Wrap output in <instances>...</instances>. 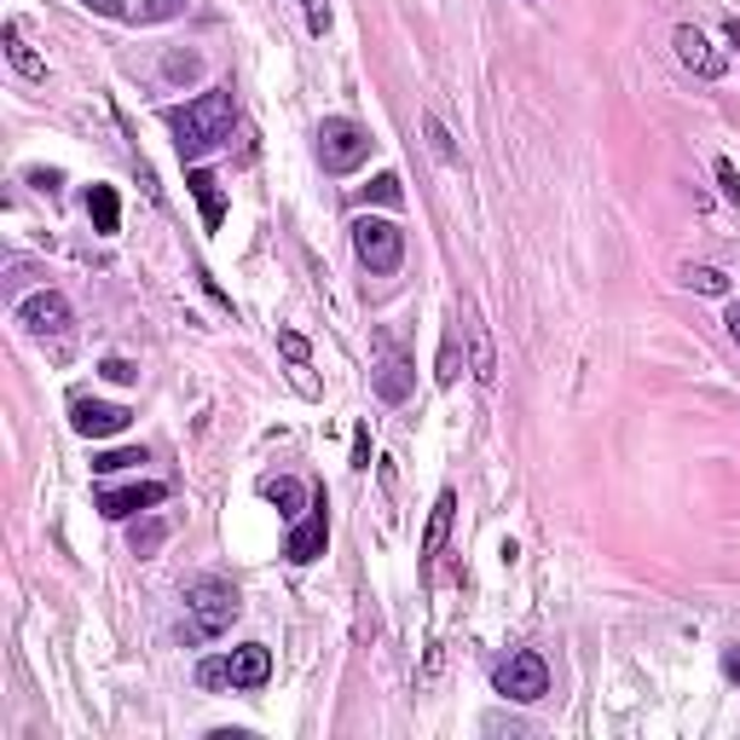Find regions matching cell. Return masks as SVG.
<instances>
[{
    "mask_svg": "<svg viewBox=\"0 0 740 740\" xmlns=\"http://www.w3.org/2000/svg\"><path fill=\"white\" fill-rule=\"evenodd\" d=\"M301 7H307V30H313V35L331 30V7H324V0H301Z\"/></svg>",
    "mask_w": 740,
    "mask_h": 740,
    "instance_id": "25",
    "label": "cell"
},
{
    "mask_svg": "<svg viewBox=\"0 0 740 740\" xmlns=\"http://www.w3.org/2000/svg\"><path fill=\"white\" fill-rule=\"evenodd\" d=\"M261 492H266V504H278V516H301V509H313V492H307L301 481H290V475L261 481Z\"/></svg>",
    "mask_w": 740,
    "mask_h": 740,
    "instance_id": "13",
    "label": "cell"
},
{
    "mask_svg": "<svg viewBox=\"0 0 740 740\" xmlns=\"http://www.w3.org/2000/svg\"><path fill=\"white\" fill-rule=\"evenodd\" d=\"M0 41H7V58H12V70H18V76H30V81L47 76V65H41L35 47L24 41V24H7V30H0Z\"/></svg>",
    "mask_w": 740,
    "mask_h": 740,
    "instance_id": "15",
    "label": "cell"
},
{
    "mask_svg": "<svg viewBox=\"0 0 740 740\" xmlns=\"http://www.w3.org/2000/svg\"><path fill=\"white\" fill-rule=\"evenodd\" d=\"M324 539H331V521H324V498H313V509H307V521H296L284 555H290V562H319V555H324Z\"/></svg>",
    "mask_w": 740,
    "mask_h": 740,
    "instance_id": "11",
    "label": "cell"
},
{
    "mask_svg": "<svg viewBox=\"0 0 740 740\" xmlns=\"http://www.w3.org/2000/svg\"><path fill=\"white\" fill-rule=\"evenodd\" d=\"M128 423H134L128 405H105V400H76V405H70V428H76L81 440H111V435H122Z\"/></svg>",
    "mask_w": 740,
    "mask_h": 740,
    "instance_id": "7",
    "label": "cell"
},
{
    "mask_svg": "<svg viewBox=\"0 0 740 740\" xmlns=\"http://www.w3.org/2000/svg\"><path fill=\"white\" fill-rule=\"evenodd\" d=\"M99 370H105V377H111V382H134V377H139V370H134L128 359H105V365H99Z\"/></svg>",
    "mask_w": 740,
    "mask_h": 740,
    "instance_id": "30",
    "label": "cell"
},
{
    "mask_svg": "<svg viewBox=\"0 0 740 740\" xmlns=\"http://www.w3.org/2000/svg\"><path fill=\"white\" fill-rule=\"evenodd\" d=\"M185 185H192V197H197V209H203V226H215L226 220V197H220V185H215V174H203V169H192L185 174Z\"/></svg>",
    "mask_w": 740,
    "mask_h": 740,
    "instance_id": "12",
    "label": "cell"
},
{
    "mask_svg": "<svg viewBox=\"0 0 740 740\" xmlns=\"http://www.w3.org/2000/svg\"><path fill=\"white\" fill-rule=\"evenodd\" d=\"M724 35L735 41V47H740V18H729V24H724Z\"/></svg>",
    "mask_w": 740,
    "mask_h": 740,
    "instance_id": "35",
    "label": "cell"
},
{
    "mask_svg": "<svg viewBox=\"0 0 740 740\" xmlns=\"http://www.w3.org/2000/svg\"><path fill=\"white\" fill-rule=\"evenodd\" d=\"M278 347H284V354H290L296 365H307V342H301L296 331H278Z\"/></svg>",
    "mask_w": 740,
    "mask_h": 740,
    "instance_id": "29",
    "label": "cell"
},
{
    "mask_svg": "<svg viewBox=\"0 0 740 740\" xmlns=\"http://www.w3.org/2000/svg\"><path fill=\"white\" fill-rule=\"evenodd\" d=\"M18 324H24L30 336H65L70 331V301L58 290H41L30 301H18Z\"/></svg>",
    "mask_w": 740,
    "mask_h": 740,
    "instance_id": "8",
    "label": "cell"
},
{
    "mask_svg": "<svg viewBox=\"0 0 740 740\" xmlns=\"http://www.w3.org/2000/svg\"><path fill=\"white\" fill-rule=\"evenodd\" d=\"M88 215H93V232H116V226H122V197L111 192V185H93V192H88Z\"/></svg>",
    "mask_w": 740,
    "mask_h": 740,
    "instance_id": "17",
    "label": "cell"
},
{
    "mask_svg": "<svg viewBox=\"0 0 740 740\" xmlns=\"http://www.w3.org/2000/svg\"><path fill=\"white\" fill-rule=\"evenodd\" d=\"M215 671H220V683H232V689H261L266 677H273V654L261 643H250V648H232V660H215Z\"/></svg>",
    "mask_w": 740,
    "mask_h": 740,
    "instance_id": "9",
    "label": "cell"
},
{
    "mask_svg": "<svg viewBox=\"0 0 740 740\" xmlns=\"http://www.w3.org/2000/svg\"><path fill=\"white\" fill-rule=\"evenodd\" d=\"M185 7V0H146V12H139V18H146V24H162V18H174Z\"/></svg>",
    "mask_w": 740,
    "mask_h": 740,
    "instance_id": "27",
    "label": "cell"
},
{
    "mask_svg": "<svg viewBox=\"0 0 740 740\" xmlns=\"http://www.w3.org/2000/svg\"><path fill=\"white\" fill-rule=\"evenodd\" d=\"M354 255L370 266V273H400V261H405V232L394 220H370V215H359L354 220Z\"/></svg>",
    "mask_w": 740,
    "mask_h": 740,
    "instance_id": "4",
    "label": "cell"
},
{
    "mask_svg": "<svg viewBox=\"0 0 740 740\" xmlns=\"http://www.w3.org/2000/svg\"><path fill=\"white\" fill-rule=\"evenodd\" d=\"M492 689H498L504 701H521V706L544 701V694H550V666H544V654H532V648L509 654V660L492 671Z\"/></svg>",
    "mask_w": 740,
    "mask_h": 740,
    "instance_id": "5",
    "label": "cell"
},
{
    "mask_svg": "<svg viewBox=\"0 0 740 740\" xmlns=\"http://www.w3.org/2000/svg\"><path fill=\"white\" fill-rule=\"evenodd\" d=\"M169 76H197V58L192 53H174L169 58Z\"/></svg>",
    "mask_w": 740,
    "mask_h": 740,
    "instance_id": "32",
    "label": "cell"
},
{
    "mask_svg": "<svg viewBox=\"0 0 740 740\" xmlns=\"http://www.w3.org/2000/svg\"><path fill=\"white\" fill-rule=\"evenodd\" d=\"M671 47H677V58H683V65H689L694 76H706V81L724 76V58L712 53V41H706L701 30H694V24H677V30H671Z\"/></svg>",
    "mask_w": 740,
    "mask_h": 740,
    "instance_id": "10",
    "label": "cell"
},
{
    "mask_svg": "<svg viewBox=\"0 0 740 740\" xmlns=\"http://www.w3.org/2000/svg\"><path fill=\"white\" fill-rule=\"evenodd\" d=\"M232 128H238V99H232V88H209L203 99H192L185 111H174V146H180L185 162L203 157V151H215V146H226V139H232Z\"/></svg>",
    "mask_w": 740,
    "mask_h": 740,
    "instance_id": "1",
    "label": "cell"
},
{
    "mask_svg": "<svg viewBox=\"0 0 740 740\" xmlns=\"http://www.w3.org/2000/svg\"><path fill=\"white\" fill-rule=\"evenodd\" d=\"M423 134H428V151H435L440 162H458V146H451V134H446V122H440L435 111H428V116H423Z\"/></svg>",
    "mask_w": 740,
    "mask_h": 740,
    "instance_id": "20",
    "label": "cell"
},
{
    "mask_svg": "<svg viewBox=\"0 0 740 740\" xmlns=\"http://www.w3.org/2000/svg\"><path fill=\"white\" fill-rule=\"evenodd\" d=\"M88 12H99V18H128V0H81Z\"/></svg>",
    "mask_w": 740,
    "mask_h": 740,
    "instance_id": "28",
    "label": "cell"
},
{
    "mask_svg": "<svg viewBox=\"0 0 740 740\" xmlns=\"http://www.w3.org/2000/svg\"><path fill=\"white\" fill-rule=\"evenodd\" d=\"M717 185H724V197L740 209V174H735V162H729V157H717Z\"/></svg>",
    "mask_w": 740,
    "mask_h": 740,
    "instance_id": "24",
    "label": "cell"
},
{
    "mask_svg": "<svg viewBox=\"0 0 740 740\" xmlns=\"http://www.w3.org/2000/svg\"><path fill=\"white\" fill-rule=\"evenodd\" d=\"M451 509H458V492H440L435 509H428V532H423V562H435L440 544H446V532H451Z\"/></svg>",
    "mask_w": 740,
    "mask_h": 740,
    "instance_id": "14",
    "label": "cell"
},
{
    "mask_svg": "<svg viewBox=\"0 0 740 740\" xmlns=\"http://www.w3.org/2000/svg\"><path fill=\"white\" fill-rule=\"evenodd\" d=\"M162 539H169V527H162V521H146V527H134V555H151Z\"/></svg>",
    "mask_w": 740,
    "mask_h": 740,
    "instance_id": "23",
    "label": "cell"
},
{
    "mask_svg": "<svg viewBox=\"0 0 740 740\" xmlns=\"http://www.w3.org/2000/svg\"><path fill=\"white\" fill-rule=\"evenodd\" d=\"M162 498H169V486H157V481L105 486V492H99V516H105V521H128V516H146V509H157Z\"/></svg>",
    "mask_w": 740,
    "mask_h": 740,
    "instance_id": "6",
    "label": "cell"
},
{
    "mask_svg": "<svg viewBox=\"0 0 740 740\" xmlns=\"http://www.w3.org/2000/svg\"><path fill=\"white\" fill-rule=\"evenodd\" d=\"M354 469H370V435L354 428Z\"/></svg>",
    "mask_w": 740,
    "mask_h": 740,
    "instance_id": "31",
    "label": "cell"
},
{
    "mask_svg": "<svg viewBox=\"0 0 740 740\" xmlns=\"http://www.w3.org/2000/svg\"><path fill=\"white\" fill-rule=\"evenodd\" d=\"M469 342H475V382H498V354H492V336H486V324L481 319H469Z\"/></svg>",
    "mask_w": 740,
    "mask_h": 740,
    "instance_id": "18",
    "label": "cell"
},
{
    "mask_svg": "<svg viewBox=\"0 0 740 740\" xmlns=\"http://www.w3.org/2000/svg\"><path fill=\"white\" fill-rule=\"evenodd\" d=\"M724 324H729V336L740 342V301H729V319H724Z\"/></svg>",
    "mask_w": 740,
    "mask_h": 740,
    "instance_id": "34",
    "label": "cell"
},
{
    "mask_svg": "<svg viewBox=\"0 0 740 740\" xmlns=\"http://www.w3.org/2000/svg\"><path fill=\"white\" fill-rule=\"evenodd\" d=\"M238 590L226 585V579H215V573H203V579H192L185 585V613H192V636H220V631H232V620H238Z\"/></svg>",
    "mask_w": 740,
    "mask_h": 740,
    "instance_id": "2",
    "label": "cell"
},
{
    "mask_svg": "<svg viewBox=\"0 0 740 740\" xmlns=\"http://www.w3.org/2000/svg\"><path fill=\"white\" fill-rule=\"evenodd\" d=\"M370 157V134L359 128L354 116H324V128H319V162L331 174H354L359 162Z\"/></svg>",
    "mask_w": 740,
    "mask_h": 740,
    "instance_id": "3",
    "label": "cell"
},
{
    "mask_svg": "<svg viewBox=\"0 0 740 740\" xmlns=\"http://www.w3.org/2000/svg\"><path fill=\"white\" fill-rule=\"evenodd\" d=\"M435 377H440L446 388L458 382V342H446V347H440V370H435Z\"/></svg>",
    "mask_w": 740,
    "mask_h": 740,
    "instance_id": "26",
    "label": "cell"
},
{
    "mask_svg": "<svg viewBox=\"0 0 740 740\" xmlns=\"http://www.w3.org/2000/svg\"><path fill=\"white\" fill-rule=\"evenodd\" d=\"M377 394H382V400H394V405L411 394V365L394 354V347H388V354H382V370H377Z\"/></svg>",
    "mask_w": 740,
    "mask_h": 740,
    "instance_id": "16",
    "label": "cell"
},
{
    "mask_svg": "<svg viewBox=\"0 0 740 740\" xmlns=\"http://www.w3.org/2000/svg\"><path fill=\"white\" fill-rule=\"evenodd\" d=\"M134 463H146V451H99L93 475H116V469H134Z\"/></svg>",
    "mask_w": 740,
    "mask_h": 740,
    "instance_id": "22",
    "label": "cell"
},
{
    "mask_svg": "<svg viewBox=\"0 0 740 740\" xmlns=\"http://www.w3.org/2000/svg\"><path fill=\"white\" fill-rule=\"evenodd\" d=\"M724 677H729V683H740V643L724 648Z\"/></svg>",
    "mask_w": 740,
    "mask_h": 740,
    "instance_id": "33",
    "label": "cell"
},
{
    "mask_svg": "<svg viewBox=\"0 0 740 740\" xmlns=\"http://www.w3.org/2000/svg\"><path fill=\"white\" fill-rule=\"evenodd\" d=\"M683 284H689V290H701V296H729V278L717 273V266H689Z\"/></svg>",
    "mask_w": 740,
    "mask_h": 740,
    "instance_id": "19",
    "label": "cell"
},
{
    "mask_svg": "<svg viewBox=\"0 0 740 740\" xmlns=\"http://www.w3.org/2000/svg\"><path fill=\"white\" fill-rule=\"evenodd\" d=\"M405 197V185H400V174H377L365 185V203H388V209H394V203Z\"/></svg>",
    "mask_w": 740,
    "mask_h": 740,
    "instance_id": "21",
    "label": "cell"
}]
</instances>
